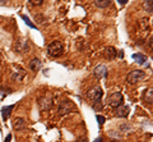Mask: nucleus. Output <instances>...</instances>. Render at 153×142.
<instances>
[{
  "label": "nucleus",
  "instance_id": "obj_14",
  "mask_svg": "<svg viewBox=\"0 0 153 142\" xmlns=\"http://www.w3.org/2000/svg\"><path fill=\"white\" fill-rule=\"evenodd\" d=\"M14 106H16V105H9V106H4L1 109V118H3V120H7L8 118L10 117L12 110L14 109Z\"/></svg>",
  "mask_w": 153,
  "mask_h": 142
},
{
  "label": "nucleus",
  "instance_id": "obj_18",
  "mask_svg": "<svg viewBox=\"0 0 153 142\" xmlns=\"http://www.w3.org/2000/svg\"><path fill=\"white\" fill-rule=\"evenodd\" d=\"M143 9L148 13H152L153 12V1L152 0H144V3H143Z\"/></svg>",
  "mask_w": 153,
  "mask_h": 142
},
{
  "label": "nucleus",
  "instance_id": "obj_4",
  "mask_svg": "<svg viewBox=\"0 0 153 142\" xmlns=\"http://www.w3.org/2000/svg\"><path fill=\"white\" fill-rule=\"evenodd\" d=\"M123 101H124L123 93L119 92V91L111 93L108 96V99H107V104H108L110 106H112V108H117V106L123 105Z\"/></svg>",
  "mask_w": 153,
  "mask_h": 142
},
{
  "label": "nucleus",
  "instance_id": "obj_22",
  "mask_svg": "<svg viewBox=\"0 0 153 142\" xmlns=\"http://www.w3.org/2000/svg\"><path fill=\"white\" fill-rule=\"evenodd\" d=\"M75 142H88V138L87 137H80V138H78Z\"/></svg>",
  "mask_w": 153,
  "mask_h": 142
},
{
  "label": "nucleus",
  "instance_id": "obj_25",
  "mask_svg": "<svg viewBox=\"0 0 153 142\" xmlns=\"http://www.w3.org/2000/svg\"><path fill=\"white\" fill-rule=\"evenodd\" d=\"M93 142H103V140H102V137H98V138H96Z\"/></svg>",
  "mask_w": 153,
  "mask_h": 142
},
{
  "label": "nucleus",
  "instance_id": "obj_13",
  "mask_svg": "<svg viewBox=\"0 0 153 142\" xmlns=\"http://www.w3.org/2000/svg\"><path fill=\"white\" fill-rule=\"evenodd\" d=\"M25 77H26V73L23 72V70H14L13 72V74H12V79L13 81H17V82H22L23 79H25Z\"/></svg>",
  "mask_w": 153,
  "mask_h": 142
},
{
  "label": "nucleus",
  "instance_id": "obj_10",
  "mask_svg": "<svg viewBox=\"0 0 153 142\" xmlns=\"http://www.w3.org/2000/svg\"><path fill=\"white\" fill-rule=\"evenodd\" d=\"M94 75L97 78H105L107 75V67L103 64H100L94 68Z\"/></svg>",
  "mask_w": 153,
  "mask_h": 142
},
{
  "label": "nucleus",
  "instance_id": "obj_6",
  "mask_svg": "<svg viewBox=\"0 0 153 142\" xmlns=\"http://www.w3.org/2000/svg\"><path fill=\"white\" fill-rule=\"evenodd\" d=\"M38 105H40L41 110H44V111L50 110L51 106H52V99L49 96V95H46V96H42L40 99V101H38Z\"/></svg>",
  "mask_w": 153,
  "mask_h": 142
},
{
  "label": "nucleus",
  "instance_id": "obj_12",
  "mask_svg": "<svg viewBox=\"0 0 153 142\" xmlns=\"http://www.w3.org/2000/svg\"><path fill=\"white\" fill-rule=\"evenodd\" d=\"M30 68L33 72H38L41 69V60L38 58H33L30 60Z\"/></svg>",
  "mask_w": 153,
  "mask_h": 142
},
{
  "label": "nucleus",
  "instance_id": "obj_24",
  "mask_svg": "<svg viewBox=\"0 0 153 142\" xmlns=\"http://www.w3.org/2000/svg\"><path fill=\"white\" fill-rule=\"evenodd\" d=\"M10 140H12V135H8V136H7L5 142H10Z\"/></svg>",
  "mask_w": 153,
  "mask_h": 142
},
{
  "label": "nucleus",
  "instance_id": "obj_26",
  "mask_svg": "<svg viewBox=\"0 0 153 142\" xmlns=\"http://www.w3.org/2000/svg\"><path fill=\"white\" fill-rule=\"evenodd\" d=\"M1 1H4V0H1Z\"/></svg>",
  "mask_w": 153,
  "mask_h": 142
},
{
  "label": "nucleus",
  "instance_id": "obj_23",
  "mask_svg": "<svg viewBox=\"0 0 153 142\" xmlns=\"http://www.w3.org/2000/svg\"><path fill=\"white\" fill-rule=\"evenodd\" d=\"M129 0H117V3H120L121 5H125V4H128Z\"/></svg>",
  "mask_w": 153,
  "mask_h": 142
},
{
  "label": "nucleus",
  "instance_id": "obj_15",
  "mask_svg": "<svg viewBox=\"0 0 153 142\" xmlns=\"http://www.w3.org/2000/svg\"><path fill=\"white\" fill-rule=\"evenodd\" d=\"M133 59H135V61H138L139 64H147V56L146 55H143L140 53H138V54H134L133 55Z\"/></svg>",
  "mask_w": 153,
  "mask_h": 142
},
{
  "label": "nucleus",
  "instance_id": "obj_11",
  "mask_svg": "<svg viewBox=\"0 0 153 142\" xmlns=\"http://www.w3.org/2000/svg\"><path fill=\"white\" fill-rule=\"evenodd\" d=\"M116 49L112 46H108L105 49V58H106L107 60H114L115 58H116Z\"/></svg>",
  "mask_w": 153,
  "mask_h": 142
},
{
  "label": "nucleus",
  "instance_id": "obj_16",
  "mask_svg": "<svg viewBox=\"0 0 153 142\" xmlns=\"http://www.w3.org/2000/svg\"><path fill=\"white\" fill-rule=\"evenodd\" d=\"M94 4L98 8L105 9V8H107L110 4H111V0H94Z\"/></svg>",
  "mask_w": 153,
  "mask_h": 142
},
{
  "label": "nucleus",
  "instance_id": "obj_8",
  "mask_svg": "<svg viewBox=\"0 0 153 142\" xmlns=\"http://www.w3.org/2000/svg\"><path fill=\"white\" fill-rule=\"evenodd\" d=\"M129 111H130V109L126 105H120V106L115 108V115L119 118H126L129 115Z\"/></svg>",
  "mask_w": 153,
  "mask_h": 142
},
{
  "label": "nucleus",
  "instance_id": "obj_20",
  "mask_svg": "<svg viewBox=\"0 0 153 142\" xmlns=\"http://www.w3.org/2000/svg\"><path fill=\"white\" fill-rule=\"evenodd\" d=\"M96 119H97V122H98L100 126H103V123L106 122V118H105L103 115H100V114L96 115Z\"/></svg>",
  "mask_w": 153,
  "mask_h": 142
},
{
  "label": "nucleus",
  "instance_id": "obj_19",
  "mask_svg": "<svg viewBox=\"0 0 153 142\" xmlns=\"http://www.w3.org/2000/svg\"><path fill=\"white\" fill-rule=\"evenodd\" d=\"M22 19L25 21V23H26V25L30 27V28H33V30H36V25H35V23H32L31 19H30V18H28L27 16H22Z\"/></svg>",
  "mask_w": 153,
  "mask_h": 142
},
{
  "label": "nucleus",
  "instance_id": "obj_1",
  "mask_svg": "<svg viewBox=\"0 0 153 142\" xmlns=\"http://www.w3.org/2000/svg\"><path fill=\"white\" fill-rule=\"evenodd\" d=\"M64 53V46L60 41H52L51 44L47 46V54L52 58H59Z\"/></svg>",
  "mask_w": 153,
  "mask_h": 142
},
{
  "label": "nucleus",
  "instance_id": "obj_9",
  "mask_svg": "<svg viewBox=\"0 0 153 142\" xmlns=\"http://www.w3.org/2000/svg\"><path fill=\"white\" fill-rule=\"evenodd\" d=\"M16 50L18 53H28V51H30V46H28L27 40H25V39L18 40L17 45H16Z\"/></svg>",
  "mask_w": 153,
  "mask_h": 142
},
{
  "label": "nucleus",
  "instance_id": "obj_17",
  "mask_svg": "<svg viewBox=\"0 0 153 142\" xmlns=\"http://www.w3.org/2000/svg\"><path fill=\"white\" fill-rule=\"evenodd\" d=\"M152 88L149 90H146V92H144V96H143V99H144V101L147 104H149V105H152V101H153V99H152Z\"/></svg>",
  "mask_w": 153,
  "mask_h": 142
},
{
  "label": "nucleus",
  "instance_id": "obj_7",
  "mask_svg": "<svg viewBox=\"0 0 153 142\" xmlns=\"http://www.w3.org/2000/svg\"><path fill=\"white\" fill-rule=\"evenodd\" d=\"M26 127H27V122L25 118L18 117L13 120V128L16 131H23V129H26Z\"/></svg>",
  "mask_w": 153,
  "mask_h": 142
},
{
  "label": "nucleus",
  "instance_id": "obj_21",
  "mask_svg": "<svg viewBox=\"0 0 153 142\" xmlns=\"http://www.w3.org/2000/svg\"><path fill=\"white\" fill-rule=\"evenodd\" d=\"M30 4H32L33 7H40L44 4V0H30Z\"/></svg>",
  "mask_w": 153,
  "mask_h": 142
},
{
  "label": "nucleus",
  "instance_id": "obj_5",
  "mask_svg": "<svg viewBox=\"0 0 153 142\" xmlns=\"http://www.w3.org/2000/svg\"><path fill=\"white\" fill-rule=\"evenodd\" d=\"M102 95H103V91L101 90V87H92L89 90V91L87 92V96L89 100H92L93 102H98V101H101V99H102Z\"/></svg>",
  "mask_w": 153,
  "mask_h": 142
},
{
  "label": "nucleus",
  "instance_id": "obj_3",
  "mask_svg": "<svg viewBox=\"0 0 153 142\" xmlns=\"http://www.w3.org/2000/svg\"><path fill=\"white\" fill-rule=\"evenodd\" d=\"M74 110H75V105L69 100V99L61 100L60 104H59V109H57V111H59L60 115L69 114V113H73Z\"/></svg>",
  "mask_w": 153,
  "mask_h": 142
},
{
  "label": "nucleus",
  "instance_id": "obj_2",
  "mask_svg": "<svg viewBox=\"0 0 153 142\" xmlns=\"http://www.w3.org/2000/svg\"><path fill=\"white\" fill-rule=\"evenodd\" d=\"M146 78V73L140 69H135V70H131L126 75V82L130 83V84H135V83H139L140 81Z\"/></svg>",
  "mask_w": 153,
  "mask_h": 142
}]
</instances>
